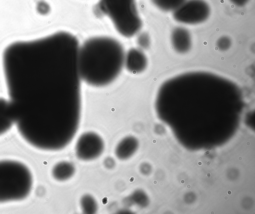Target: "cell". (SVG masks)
<instances>
[{"label": "cell", "instance_id": "6", "mask_svg": "<svg viewBox=\"0 0 255 214\" xmlns=\"http://www.w3.org/2000/svg\"><path fill=\"white\" fill-rule=\"evenodd\" d=\"M104 147V142L98 134L85 132L79 137L76 143V156L82 161L93 160L101 156Z\"/></svg>", "mask_w": 255, "mask_h": 214}, {"label": "cell", "instance_id": "5", "mask_svg": "<svg viewBox=\"0 0 255 214\" xmlns=\"http://www.w3.org/2000/svg\"><path fill=\"white\" fill-rule=\"evenodd\" d=\"M211 9L204 0H186L173 11V17L177 22L186 24H197L206 21Z\"/></svg>", "mask_w": 255, "mask_h": 214}, {"label": "cell", "instance_id": "2", "mask_svg": "<svg viewBox=\"0 0 255 214\" xmlns=\"http://www.w3.org/2000/svg\"><path fill=\"white\" fill-rule=\"evenodd\" d=\"M125 52L117 40L108 36H96L80 46L78 66L81 81L100 87L113 82L123 66Z\"/></svg>", "mask_w": 255, "mask_h": 214}, {"label": "cell", "instance_id": "12", "mask_svg": "<svg viewBox=\"0 0 255 214\" xmlns=\"http://www.w3.org/2000/svg\"><path fill=\"white\" fill-rule=\"evenodd\" d=\"M186 0H151L159 9L166 11H173Z\"/></svg>", "mask_w": 255, "mask_h": 214}, {"label": "cell", "instance_id": "4", "mask_svg": "<svg viewBox=\"0 0 255 214\" xmlns=\"http://www.w3.org/2000/svg\"><path fill=\"white\" fill-rule=\"evenodd\" d=\"M95 12L108 17L117 31L125 37H132L142 27L135 0H99Z\"/></svg>", "mask_w": 255, "mask_h": 214}, {"label": "cell", "instance_id": "15", "mask_svg": "<svg viewBox=\"0 0 255 214\" xmlns=\"http://www.w3.org/2000/svg\"><path fill=\"white\" fill-rule=\"evenodd\" d=\"M137 43L142 49H147L150 44V39L148 33L142 32L137 38Z\"/></svg>", "mask_w": 255, "mask_h": 214}, {"label": "cell", "instance_id": "14", "mask_svg": "<svg viewBox=\"0 0 255 214\" xmlns=\"http://www.w3.org/2000/svg\"><path fill=\"white\" fill-rule=\"evenodd\" d=\"M216 45L220 50L226 51L231 46L232 41L229 37L222 36L217 40Z\"/></svg>", "mask_w": 255, "mask_h": 214}, {"label": "cell", "instance_id": "9", "mask_svg": "<svg viewBox=\"0 0 255 214\" xmlns=\"http://www.w3.org/2000/svg\"><path fill=\"white\" fill-rule=\"evenodd\" d=\"M137 141L132 136H127L121 140L115 148V154L120 160H125L131 157L137 148Z\"/></svg>", "mask_w": 255, "mask_h": 214}, {"label": "cell", "instance_id": "11", "mask_svg": "<svg viewBox=\"0 0 255 214\" xmlns=\"http://www.w3.org/2000/svg\"><path fill=\"white\" fill-rule=\"evenodd\" d=\"M13 123L8 101L0 98V136L8 131Z\"/></svg>", "mask_w": 255, "mask_h": 214}, {"label": "cell", "instance_id": "8", "mask_svg": "<svg viewBox=\"0 0 255 214\" xmlns=\"http://www.w3.org/2000/svg\"><path fill=\"white\" fill-rule=\"evenodd\" d=\"M171 42L177 52L184 54L191 48L192 38L189 31L182 26L175 27L171 33Z\"/></svg>", "mask_w": 255, "mask_h": 214}, {"label": "cell", "instance_id": "16", "mask_svg": "<svg viewBox=\"0 0 255 214\" xmlns=\"http://www.w3.org/2000/svg\"><path fill=\"white\" fill-rule=\"evenodd\" d=\"M36 9L38 13L41 15H46L50 11V6L46 1L41 0L37 2Z\"/></svg>", "mask_w": 255, "mask_h": 214}, {"label": "cell", "instance_id": "17", "mask_svg": "<svg viewBox=\"0 0 255 214\" xmlns=\"http://www.w3.org/2000/svg\"><path fill=\"white\" fill-rule=\"evenodd\" d=\"M230 1L238 6H243L246 5L250 0H230Z\"/></svg>", "mask_w": 255, "mask_h": 214}, {"label": "cell", "instance_id": "13", "mask_svg": "<svg viewBox=\"0 0 255 214\" xmlns=\"http://www.w3.org/2000/svg\"><path fill=\"white\" fill-rule=\"evenodd\" d=\"M80 206L82 212L85 214L95 213L98 209L96 201L89 195H85L81 198Z\"/></svg>", "mask_w": 255, "mask_h": 214}, {"label": "cell", "instance_id": "1", "mask_svg": "<svg viewBox=\"0 0 255 214\" xmlns=\"http://www.w3.org/2000/svg\"><path fill=\"white\" fill-rule=\"evenodd\" d=\"M77 37L59 31L17 41L4 50L2 65L11 115L34 147L54 151L75 137L81 113Z\"/></svg>", "mask_w": 255, "mask_h": 214}, {"label": "cell", "instance_id": "7", "mask_svg": "<svg viewBox=\"0 0 255 214\" xmlns=\"http://www.w3.org/2000/svg\"><path fill=\"white\" fill-rule=\"evenodd\" d=\"M124 65L129 72L138 74L146 69L147 59L141 49L131 48L125 53Z\"/></svg>", "mask_w": 255, "mask_h": 214}, {"label": "cell", "instance_id": "10", "mask_svg": "<svg viewBox=\"0 0 255 214\" xmlns=\"http://www.w3.org/2000/svg\"><path fill=\"white\" fill-rule=\"evenodd\" d=\"M75 171V168L73 164L68 161H61L53 167L52 175L55 180L63 181L71 178Z\"/></svg>", "mask_w": 255, "mask_h": 214}, {"label": "cell", "instance_id": "3", "mask_svg": "<svg viewBox=\"0 0 255 214\" xmlns=\"http://www.w3.org/2000/svg\"><path fill=\"white\" fill-rule=\"evenodd\" d=\"M32 182L31 172L23 164L0 161V203L24 199L31 190Z\"/></svg>", "mask_w": 255, "mask_h": 214}]
</instances>
